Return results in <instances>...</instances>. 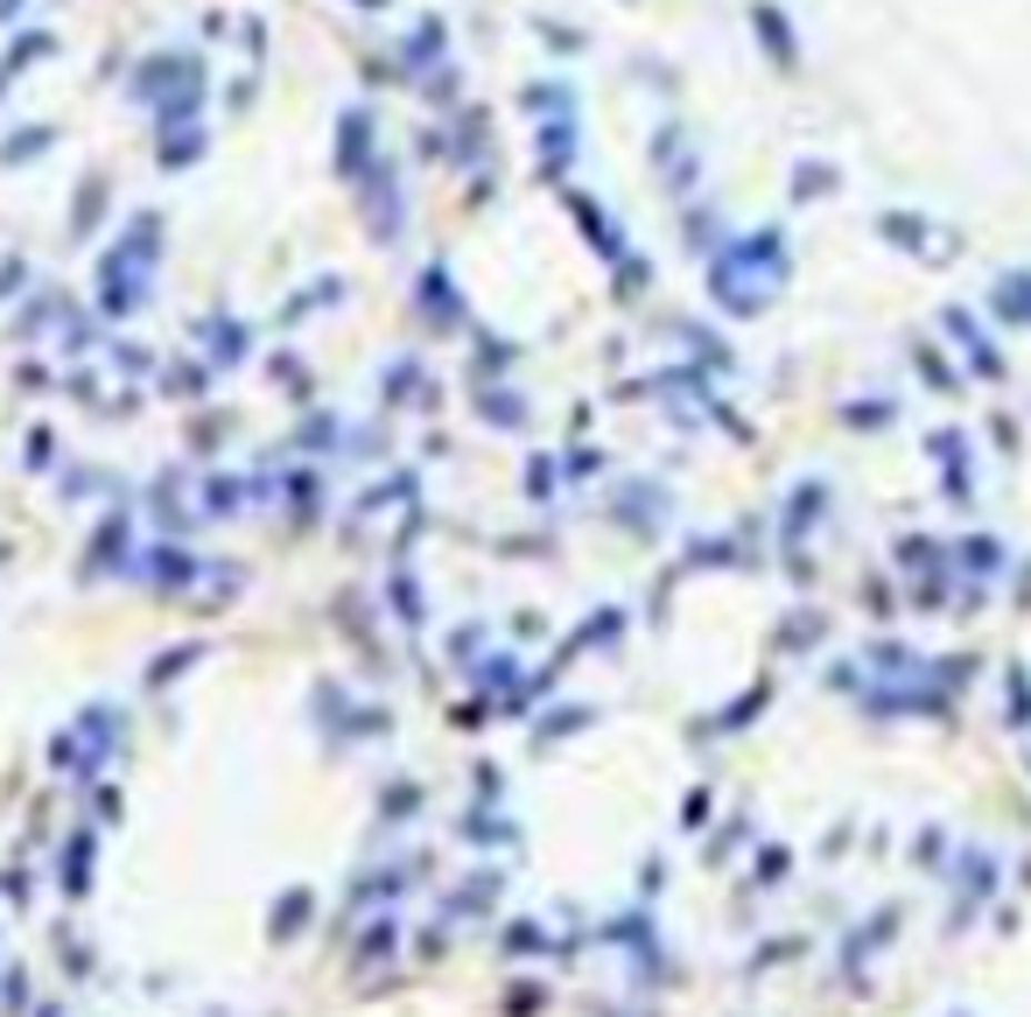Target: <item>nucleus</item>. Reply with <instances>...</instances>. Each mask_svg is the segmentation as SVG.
<instances>
[{
  "label": "nucleus",
  "instance_id": "f257e3e1",
  "mask_svg": "<svg viewBox=\"0 0 1031 1017\" xmlns=\"http://www.w3.org/2000/svg\"><path fill=\"white\" fill-rule=\"evenodd\" d=\"M702 281H709V295L723 302L737 323L765 316V309L779 302V289L793 281V246H787V232H779V225L730 232L723 246L702 260Z\"/></svg>",
  "mask_w": 1031,
  "mask_h": 1017
},
{
  "label": "nucleus",
  "instance_id": "f03ea898",
  "mask_svg": "<svg viewBox=\"0 0 1031 1017\" xmlns=\"http://www.w3.org/2000/svg\"><path fill=\"white\" fill-rule=\"evenodd\" d=\"M870 232L884 239L891 253H905V260H919V268H948V260L961 253V232H948V225H933L927 211H878L870 218Z\"/></svg>",
  "mask_w": 1031,
  "mask_h": 1017
},
{
  "label": "nucleus",
  "instance_id": "7ed1b4c3",
  "mask_svg": "<svg viewBox=\"0 0 1031 1017\" xmlns=\"http://www.w3.org/2000/svg\"><path fill=\"white\" fill-rule=\"evenodd\" d=\"M645 154H653V169H660L667 197H681V204H688V197H694V183H702V148L688 141V127H660V134H653V148H645Z\"/></svg>",
  "mask_w": 1031,
  "mask_h": 1017
},
{
  "label": "nucleus",
  "instance_id": "20e7f679",
  "mask_svg": "<svg viewBox=\"0 0 1031 1017\" xmlns=\"http://www.w3.org/2000/svg\"><path fill=\"white\" fill-rule=\"evenodd\" d=\"M751 42L772 57L779 78L800 71V36H793V21H787V8H779V0H751Z\"/></svg>",
  "mask_w": 1031,
  "mask_h": 1017
},
{
  "label": "nucleus",
  "instance_id": "39448f33",
  "mask_svg": "<svg viewBox=\"0 0 1031 1017\" xmlns=\"http://www.w3.org/2000/svg\"><path fill=\"white\" fill-rule=\"evenodd\" d=\"M940 330H948V338H961V351L975 359V380H1003V351L990 344V330L975 323L969 302H948V309H940Z\"/></svg>",
  "mask_w": 1031,
  "mask_h": 1017
},
{
  "label": "nucleus",
  "instance_id": "423d86ee",
  "mask_svg": "<svg viewBox=\"0 0 1031 1017\" xmlns=\"http://www.w3.org/2000/svg\"><path fill=\"white\" fill-rule=\"evenodd\" d=\"M990 309H997V323L1031 330V268H997L990 274Z\"/></svg>",
  "mask_w": 1031,
  "mask_h": 1017
},
{
  "label": "nucleus",
  "instance_id": "0eeeda50",
  "mask_svg": "<svg viewBox=\"0 0 1031 1017\" xmlns=\"http://www.w3.org/2000/svg\"><path fill=\"white\" fill-rule=\"evenodd\" d=\"M569 211H575V225L590 232V246H597L603 260H611V268H618L624 253H632V246H624V232L611 225V211H597V204H590V197H582V190H569Z\"/></svg>",
  "mask_w": 1031,
  "mask_h": 1017
},
{
  "label": "nucleus",
  "instance_id": "6e6552de",
  "mask_svg": "<svg viewBox=\"0 0 1031 1017\" xmlns=\"http://www.w3.org/2000/svg\"><path fill=\"white\" fill-rule=\"evenodd\" d=\"M787 190H793V204H828V197L842 190V169H835V162H821V154H800Z\"/></svg>",
  "mask_w": 1031,
  "mask_h": 1017
},
{
  "label": "nucleus",
  "instance_id": "1a4fd4ad",
  "mask_svg": "<svg viewBox=\"0 0 1031 1017\" xmlns=\"http://www.w3.org/2000/svg\"><path fill=\"white\" fill-rule=\"evenodd\" d=\"M681 232H688V253H694V260H709V253L730 239L723 211H715V204H694V197H688V211H681Z\"/></svg>",
  "mask_w": 1031,
  "mask_h": 1017
},
{
  "label": "nucleus",
  "instance_id": "9d476101",
  "mask_svg": "<svg viewBox=\"0 0 1031 1017\" xmlns=\"http://www.w3.org/2000/svg\"><path fill=\"white\" fill-rule=\"evenodd\" d=\"M912 365H919V380H927V386H940V393H954V372H948V359H940V344H927V338H912Z\"/></svg>",
  "mask_w": 1031,
  "mask_h": 1017
}]
</instances>
